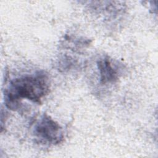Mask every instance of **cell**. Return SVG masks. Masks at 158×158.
I'll return each mask as SVG.
<instances>
[{"label": "cell", "mask_w": 158, "mask_h": 158, "mask_svg": "<svg viewBox=\"0 0 158 158\" xmlns=\"http://www.w3.org/2000/svg\"><path fill=\"white\" fill-rule=\"evenodd\" d=\"M50 86L49 77L44 70L15 77L4 89L5 106L9 109L17 110L23 99L40 104L48 94Z\"/></svg>", "instance_id": "cell-1"}, {"label": "cell", "mask_w": 158, "mask_h": 158, "mask_svg": "<svg viewBox=\"0 0 158 158\" xmlns=\"http://www.w3.org/2000/svg\"><path fill=\"white\" fill-rule=\"evenodd\" d=\"M32 134L36 142L44 145L56 146L61 143L64 139L62 127L46 114H43L36 120Z\"/></svg>", "instance_id": "cell-2"}, {"label": "cell", "mask_w": 158, "mask_h": 158, "mask_svg": "<svg viewBox=\"0 0 158 158\" xmlns=\"http://www.w3.org/2000/svg\"><path fill=\"white\" fill-rule=\"evenodd\" d=\"M96 65L99 72V83L102 85L115 83L121 75L120 66L108 56L99 57Z\"/></svg>", "instance_id": "cell-3"}]
</instances>
